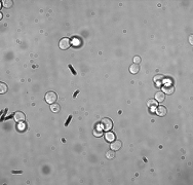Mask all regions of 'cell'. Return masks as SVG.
I'll use <instances>...</instances> for the list:
<instances>
[{"mask_svg": "<svg viewBox=\"0 0 193 185\" xmlns=\"http://www.w3.org/2000/svg\"><path fill=\"white\" fill-rule=\"evenodd\" d=\"M139 70H140V67L138 64H133L130 66V72L132 74H137L139 72Z\"/></svg>", "mask_w": 193, "mask_h": 185, "instance_id": "9", "label": "cell"}, {"mask_svg": "<svg viewBox=\"0 0 193 185\" xmlns=\"http://www.w3.org/2000/svg\"><path fill=\"white\" fill-rule=\"evenodd\" d=\"M174 92H175V88H174V85H172V84H164L162 86V92H163V94L172 95Z\"/></svg>", "mask_w": 193, "mask_h": 185, "instance_id": "4", "label": "cell"}, {"mask_svg": "<svg viewBox=\"0 0 193 185\" xmlns=\"http://www.w3.org/2000/svg\"><path fill=\"white\" fill-rule=\"evenodd\" d=\"M148 107L151 108V111H155L156 110V106H157V102L154 101V100H149L148 103H147Z\"/></svg>", "mask_w": 193, "mask_h": 185, "instance_id": "11", "label": "cell"}, {"mask_svg": "<svg viewBox=\"0 0 193 185\" xmlns=\"http://www.w3.org/2000/svg\"><path fill=\"white\" fill-rule=\"evenodd\" d=\"M78 92H79V91H76V92H74V95H73V98H75L76 96H77V95H78Z\"/></svg>", "mask_w": 193, "mask_h": 185, "instance_id": "24", "label": "cell"}, {"mask_svg": "<svg viewBox=\"0 0 193 185\" xmlns=\"http://www.w3.org/2000/svg\"><path fill=\"white\" fill-rule=\"evenodd\" d=\"M45 101L47 102L48 104H54L56 101H57V95H56V92H48L47 94L45 95Z\"/></svg>", "mask_w": 193, "mask_h": 185, "instance_id": "2", "label": "cell"}, {"mask_svg": "<svg viewBox=\"0 0 193 185\" xmlns=\"http://www.w3.org/2000/svg\"><path fill=\"white\" fill-rule=\"evenodd\" d=\"M122 146V143L120 141H113L112 143H111V149L114 150V151H116V150H119Z\"/></svg>", "mask_w": 193, "mask_h": 185, "instance_id": "5", "label": "cell"}, {"mask_svg": "<svg viewBox=\"0 0 193 185\" xmlns=\"http://www.w3.org/2000/svg\"><path fill=\"white\" fill-rule=\"evenodd\" d=\"M17 130L19 131H25L26 130V123H24V121H21V123L17 124Z\"/></svg>", "mask_w": 193, "mask_h": 185, "instance_id": "18", "label": "cell"}, {"mask_svg": "<svg viewBox=\"0 0 193 185\" xmlns=\"http://www.w3.org/2000/svg\"><path fill=\"white\" fill-rule=\"evenodd\" d=\"M101 125H102V128H103L105 131H109V130L112 129L113 123H112V120H111L110 118L105 117V118H103V119L101 120Z\"/></svg>", "mask_w": 193, "mask_h": 185, "instance_id": "1", "label": "cell"}, {"mask_svg": "<svg viewBox=\"0 0 193 185\" xmlns=\"http://www.w3.org/2000/svg\"><path fill=\"white\" fill-rule=\"evenodd\" d=\"M15 119L16 121H24V119H25V114L23 113V112H21V111H17V112L15 113Z\"/></svg>", "mask_w": 193, "mask_h": 185, "instance_id": "7", "label": "cell"}, {"mask_svg": "<svg viewBox=\"0 0 193 185\" xmlns=\"http://www.w3.org/2000/svg\"><path fill=\"white\" fill-rule=\"evenodd\" d=\"M72 119V115H69V117H68V119H67V121H66V123H65V125L66 126H68V124H69V123H70V120Z\"/></svg>", "mask_w": 193, "mask_h": 185, "instance_id": "21", "label": "cell"}, {"mask_svg": "<svg viewBox=\"0 0 193 185\" xmlns=\"http://www.w3.org/2000/svg\"><path fill=\"white\" fill-rule=\"evenodd\" d=\"M13 173L14 174H21L22 171H13Z\"/></svg>", "mask_w": 193, "mask_h": 185, "instance_id": "23", "label": "cell"}, {"mask_svg": "<svg viewBox=\"0 0 193 185\" xmlns=\"http://www.w3.org/2000/svg\"><path fill=\"white\" fill-rule=\"evenodd\" d=\"M105 138H106V140H107L108 142H113V141L115 140V135L113 134V133L108 132V133H106V134H105Z\"/></svg>", "mask_w": 193, "mask_h": 185, "instance_id": "10", "label": "cell"}, {"mask_svg": "<svg viewBox=\"0 0 193 185\" xmlns=\"http://www.w3.org/2000/svg\"><path fill=\"white\" fill-rule=\"evenodd\" d=\"M106 157H107L108 159H113V158L115 157V152H114V150H109V151L106 153Z\"/></svg>", "mask_w": 193, "mask_h": 185, "instance_id": "15", "label": "cell"}, {"mask_svg": "<svg viewBox=\"0 0 193 185\" xmlns=\"http://www.w3.org/2000/svg\"><path fill=\"white\" fill-rule=\"evenodd\" d=\"M69 69H70V71H71V72H72L74 75H76V74H77V72H76V71L74 70V68L72 67V65H69Z\"/></svg>", "mask_w": 193, "mask_h": 185, "instance_id": "20", "label": "cell"}, {"mask_svg": "<svg viewBox=\"0 0 193 185\" xmlns=\"http://www.w3.org/2000/svg\"><path fill=\"white\" fill-rule=\"evenodd\" d=\"M156 111H157V114H158L159 116H164V115L166 114V112H167L166 108L164 106H159L156 109Z\"/></svg>", "mask_w": 193, "mask_h": 185, "instance_id": "8", "label": "cell"}, {"mask_svg": "<svg viewBox=\"0 0 193 185\" xmlns=\"http://www.w3.org/2000/svg\"><path fill=\"white\" fill-rule=\"evenodd\" d=\"M59 45H60V48L61 49H68L70 47V45H71L70 39L69 38H63V39H61Z\"/></svg>", "mask_w": 193, "mask_h": 185, "instance_id": "3", "label": "cell"}, {"mask_svg": "<svg viewBox=\"0 0 193 185\" xmlns=\"http://www.w3.org/2000/svg\"><path fill=\"white\" fill-rule=\"evenodd\" d=\"M60 109H61V106L59 105V104H57V103H54V104H51V105H50V110L52 112H59Z\"/></svg>", "mask_w": 193, "mask_h": 185, "instance_id": "12", "label": "cell"}, {"mask_svg": "<svg viewBox=\"0 0 193 185\" xmlns=\"http://www.w3.org/2000/svg\"><path fill=\"white\" fill-rule=\"evenodd\" d=\"M7 92V85L4 83H0V94H5Z\"/></svg>", "mask_w": 193, "mask_h": 185, "instance_id": "16", "label": "cell"}, {"mask_svg": "<svg viewBox=\"0 0 193 185\" xmlns=\"http://www.w3.org/2000/svg\"><path fill=\"white\" fill-rule=\"evenodd\" d=\"M73 42H74V44H75V45H78V44L80 43V40H78V39H76V38H75V39L73 40Z\"/></svg>", "mask_w": 193, "mask_h": 185, "instance_id": "22", "label": "cell"}, {"mask_svg": "<svg viewBox=\"0 0 193 185\" xmlns=\"http://www.w3.org/2000/svg\"><path fill=\"white\" fill-rule=\"evenodd\" d=\"M93 135H95L96 137H101V136L103 135V132H102V130H100V129H99L98 126H97V128L93 130Z\"/></svg>", "mask_w": 193, "mask_h": 185, "instance_id": "17", "label": "cell"}, {"mask_svg": "<svg viewBox=\"0 0 193 185\" xmlns=\"http://www.w3.org/2000/svg\"><path fill=\"white\" fill-rule=\"evenodd\" d=\"M2 5H3L4 7L9 8V7L13 6V1H11V0H3V1H2Z\"/></svg>", "mask_w": 193, "mask_h": 185, "instance_id": "14", "label": "cell"}, {"mask_svg": "<svg viewBox=\"0 0 193 185\" xmlns=\"http://www.w3.org/2000/svg\"><path fill=\"white\" fill-rule=\"evenodd\" d=\"M154 82L156 83V86H161V83H162V76L160 75H157L156 77H154Z\"/></svg>", "mask_w": 193, "mask_h": 185, "instance_id": "13", "label": "cell"}, {"mask_svg": "<svg viewBox=\"0 0 193 185\" xmlns=\"http://www.w3.org/2000/svg\"><path fill=\"white\" fill-rule=\"evenodd\" d=\"M134 64H139V63L141 62V58H140V57H134Z\"/></svg>", "mask_w": 193, "mask_h": 185, "instance_id": "19", "label": "cell"}, {"mask_svg": "<svg viewBox=\"0 0 193 185\" xmlns=\"http://www.w3.org/2000/svg\"><path fill=\"white\" fill-rule=\"evenodd\" d=\"M164 99H165V94H163L162 92H156V95H155V101L156 102H162V101H164Z\"/></svg>", "mask_w": 193, "mask_h": 185, "instance_id": "6", "label": "cell"}]
</instances>
